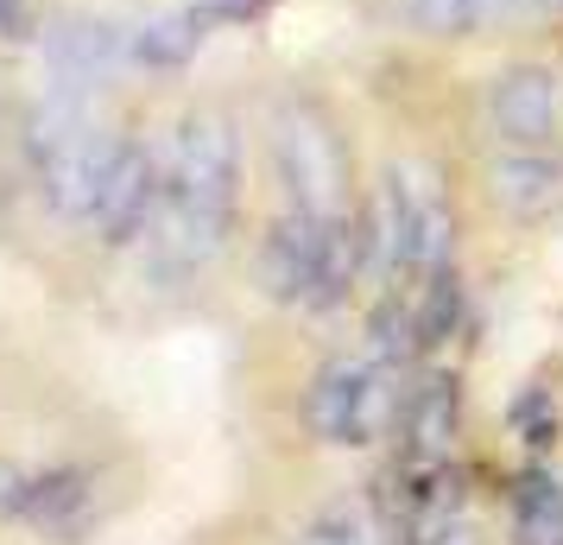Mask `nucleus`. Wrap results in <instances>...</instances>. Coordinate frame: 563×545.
Masks as SVG:
<instances>
[{
    "label": "nucleus",
    "mask_w": 563,
    "mask_h": 545,
    "mask_svg": "<svg viewBox=\"0 0 563 545\" xmlns=\"http://www.w3.org/2000/svg\"><path fill=\"white\" fill-rule=\"evenodd\" d=\"M393 425H399V438H406V464L411 469H437L443 457H450V438H456V388H450V381L411 388Z\"/></svg>",
    "instance_id": "11"
},
{
    "label": "nucleus",
    "mask_w": 563,
    "mask_h": 545,
    "mask_svg": "<svg viewBox=\"0 0 563 545\" xmlns=\"http://www.w3.org/2000/svg\"><path fill=\"white\" fill-rule=\"evenodd\" d=\"M494 7H512V0H482V13H494Z\"/></svg>",
    "instance_id": "19"
},
{
    "label": "nucleus",
    "mask_w": 563,
    "mask_h": 545,
    "mask_svg": "<svg viewBox=\"0 0 563 545\" xmlns=\"http://www.w3.org/2000/svg\"><path fill=\"white\" fill-rule=\"evenodd\" d=\"M411 13H418V26L437 32V39H456L482 20V0H411Z\"/></svg>",
    "instance_id": "16"
},
{
    "label": "nucleus",
    "mask_w": 563,
    "mask_h": 545,
    "mask_svg": "<svg viewBox=\"0 0 563 545\" xmlns=\"http://www.w3.org/2000/svg\"><path fill=\"white\" fill-rule=\"evenodd\" d=\"M209 39V13L197 7H165V13H146L140 26H133V64H146V70H178L190 57L203 52Z\"/></svg>",
    "instance_id": "12"
},
{
    "label": "nucleus",
    "mask_w": 563,
    "mask_h": 545,
    "mask_svg": "<svg viewBox=\"0 0 563 545\" xmlns=\"http://www.w3.org/2000/svg\"><path fill=\"white\" fill-rule=\"evenodd\" d=\"M298 545H361V539H355V526H349V520H317Z\"/></svg>",
    "instance_id": "17"
},
{
    "label": "nucleus",
    "mask_w": 563,
    "mask_h": 545,
    "mask_svg": "<svg viewBox=\"0 0 563 545\" xmlns=\"http://www.w3.org/2000/svg\"><path fill=\"white\" fill-rule=\"evenodd\" d=\"M512 533L519 545H563V482L551 469H532L512 494Z\"/></svg>",
    "instance_id": "13"
},
{
    "label": "nucleus",
    "mask_w": 563,
    "mask_h": 545,
    "mask_svg": "<svg viewBox=\"0 0 563 545\" xmlns=\"http://www.w3.org/2000/svg\"><path fill=\"white\" fill-rule=\"evenodd\" d=\"M273 165H279V184L291 209H310V216H349V153H342V133L317 115L310 102H285L279 121H273Z\"/></svg>",
    "instance_id": "3"
},
{
    "label": "nucleus",
    "mask_w": 563,
    "mask_h": 545,
    "mask_svg": "<svg viewBox=\"0 0 563 545\" xmlns=\"http://www.w3.org/2000/svg\"><path fill=\"white\" fill-rule=\"evenodd\" d=\"M512 7H538L544 13V7H563V0H512Z\"/></svg>",
    "instance_id": "18"
},
{
    "label": "nucleus",
    "mask_w": 563,
    "mask_h": 545,
    "mask_svg": "<svg viewBox=\"0 0 563 545\" xmlns=\"http://www.w3.org/2000/svg\"><path fill=\"white\" fill-rule=\"evenodd\" d=\"M443 248H450V216L437 204L418 165H393L380 197V222H374V266L393 292L411 280L443 273Z\"/></svg>",
    "instance_id": "2"
},
{
    "label": "nucleus",
    "mask_w": 563,
    "mask_h": 545,
    "mask_svg": "<svg viewBox=\"0 0 563 545\" xmlns=\"http://www.w3.org/2000/svg\"><path fill=\"white\" fill-rule=\"evenodd\" d=\"M418 349H437V342L456 330V273L443 266V273H431V286H424V305H418Z\"/></svg>",
    "instance_id": "15"
},
{
    "label": "nucleus",
    "mask_w": 563,
    "mask_h": 545,
    "mask_svg": "<svg viewBox=\"0 0 563 545\" xmlns=\"http://www.w3.org/2000/svg\"><path fill=\"white\" fill-rule=\"evenodd\" d=\"M158 197H165V178H158L153 153H146V146H133V140H121V159H114L102 197H96L89 229L102 235L108 248H121V241H133L140 229H153Z\"/></svg>",
    "instance_id": "8"
},
{
    "label": "nucleus",
    "mask_w": 563,
    "mask_h": 545,
    "mask_svg": "<svg viewBox=\"0 0 563 545\" xmlns=\"http://www.w3.org/2000/svg\"><path fill=\"white\" fill-rule=\"evenodd\" d=\"M32 159H38V184H45L57 216L89 222L108 172L121 159V133H102L89 121V128H70V133H57V140H45V146H32Z\"/></svg>",
    "instance_id": "5"
},
{
    "label": "nucleus",
    "mask_w": 563,
    "mask_h": 545,
    "mask_svg": "<svg viewBox=\"0 0 563 545\" xmlns=\"http://www.w3.org/2000/svg\"><path fill=\"white\" fill-rule=\"evenodd\" d=\"M128 57H133V32H121L102 13H64L45 32V64H52V83H64V89H89L96 96Z\"/></svg>",
    "instance_id": "6"
},
{
    "label": "nucleus",
    "mask_w": 563,
    "mask_h": 545,
    "mask_svg": "<svg viewBox=\"0 0 563 545\" xmlns=\"http://www.w3.org/2000/svg\"><path fill=\"white\" fill-rule=\"evenodd\" d=\"M487 115H494V133L512 140V146H551V133H558V77L538 70V64H512L487 89Z\"/></svg>",
    "instance_id": "9"
},
{
    "label": "nucleus",
    "mask_w": 563,
    "mask_h": 545,
    "mask_svg": "<svg viewBox=\"0 0 563 545\" xmlns=\"http://www.w3.org/2000/svg\"><path fill=\"white\" fill-rule=\"evenodd\" d=\"M82 508H89V476H82V469H52V476H32V482H26L20 520L64 533V526H70V520H77Z\"/></svg>",
    "instance_id": "14"
},
{
    "label": "nucleus",
    "mask_w": 563,
    "mask_h": 545,
    "mask_svg": "<svg viewBox=\"0 0 563 545\" xmlns=\"http://www.w3.org/2000/svg\"><path fill=\"white\" fill-rule=\"evenodd\" d=\"M234 184H241V146H234L229 115L216 108H190L172 140V165H165V197L153 216V248L165 266L197 273L222 254L234 229Z\"/></svg>",
    "instance_id": "1"
},
{
    "label": "nucleus",
    "mask_w": 563,
    "mask_h": 545,
    "mask_svg": "<svg viewBox=\"0 0 563 545\" xmlns=\"http://www.w3.org/2000/svg\"><path fill=\"white\" fill-rule=\"evenodd\" d=\"M305 418L323 444H374L399 418V400L386 388V362L374 356H335L305 393Z\"/></svg>",
    "instance_id": "4"
},
{
    "label": "nucleus",
    "mask_w": 563,
    "mask_h": 545,
    "mask_svg": "<svg viewBox=\"0 0 563 545\" xmlns=\"http://www.w3.org/2000/svg\"><path fill=\"white\" fill-rule=\"evenodd\" d=\"M323 241H330V222L310 216V209H291V204L266 229V241H260V280H266V292L279 305H310L317 273H323Z\"/></svg>",
    "instance_id": "7"
},
{
    "label": "nucleus",
    "mask_w": 563,
    "mask_h": 545,
    "mask_svg": "<svg viewBox=\"0 0 563 545\" xmlns=\"http://www.w3.org/2000/svg\"><path fill=\"white\" fill-rule=\"evenodd\" d=\"M487 197L519 222H544L563 209V159L544 146H512V153L487 159Z\"/></svg>",
    "instance_id": "10"
}]
</instances>
